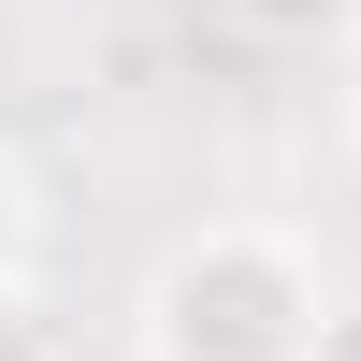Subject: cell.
Returning a JSON list of instances; mask_svg holds the SVG:
<instances>
[{"label": "cell", "instance_id": "2", "mask_svg": "<svg viewBox=\"0 0 361 361\" xmlns=\"http://www.w3.org/2000/svg\"><path fill=\"white\" fill-rule=\"evenodd\" d=\"M231 15H246L260 44H289V58H333V44H361V0H231Z\"/></svg>", "mask_w": 361, "mask_h": 361}, {"label": "cell", "instance_id": "1", "mask_svg": "<svg viewBox=\"0 0 361 361\" xmlns=\"http://www.w3.org/2000/svg\"><path fill=\"white\" fill-rule=\"evenodd\" d=\"M333 333V289L289 231L217 217L145 275V361H318Z\"/></svg>", "mask_w": 361, "mask_h": 361}, {"label": "cell", "instance_id": "3", "mask_svg": "<svg viewBox=\"0 0 361 361\" xmlns=\"http://www.w3.org/2000/svg\"><path fill=\"white\" fill-rule=\"evenodd\" d=\"M0 361H44V318H29V289L0 275Z\"/></svg>", "mask_w": 361, "mask_h": 361}, {"label": "cell", "instance_id": "4", "mask_svg": "<svg viewBox=\"0 0 361 361\" xmlns=\"http://www.w3.org/2000/svg\"><path fill=\"white\" fill-rule=\"evenodd\" d=\"M15 217H29V202H15V173H0V275H15Z\"/></svg>", "mask_w": 361, "mask_h": 361}]
</instances>
